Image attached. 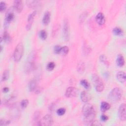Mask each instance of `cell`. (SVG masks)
Segmentation results:
<instances>
[{"instance_id": "obj_13", "label": "cell", "mask_w": 126, "mask_h": 126, "mask_svg": "<svg viewBox=\"0 0 126 126\" xmlns=\"http://www.w3.org/2000/svg\"><path fill=\"white\" fill-rule=\"evenodd\" d=\"M80 98L82 101L85 103H87L91 99L90 94L86 91H83L81 93Z\"/></svg>"}, {"instance_id": "obj_27", "label": "cell", "mask_w": 126, "mask_h": 126, "mask_svg": "<svg viewBox=\"0 0 126 126\" xmlns=\"http://www.w3.org/2000/svg\"><path fill=\"white\" fill-rule=\"evenodd\" d=\"M47 69L49 71H51L54 69L55 67V64L54 62H50L47 65Z\"/></svg>"}, {"instance_id": "obj_16", "label": "cell", "mask_w": 126, "mask_h": 126, "mask_svg": "<svg viewBox=\"0 0 126 126\" xmlns=\"http://www.w3.org/2000/svg\"><path fill=\"white\" fill-rule=\"evenodd\" d=\"M117 80L121 83H124L126 81V73L123 71H120L116 75Z\"/></svg>"}, {"instance_id": "obj_11", "label": "cell", "mask_w": 126, "mask_h": 126, "mask_svg": "<svg viewBox=\"0 0 126 126\" xmlns=\"http://www.w3.org/2000/svg\"><path fill=\"white\" fill-rule=\"evenodd\" d=\"M36 11H34L29 15L28 18V24L26 26V29L27 30H30L31 29L32 23L33 22L34 18L36 15Z\"/></svg>"}, {"instance_id": "obj_22", "label": "cell", "mask_w": 126, "mask_h": 126, "mask_svg": "<svg viewBox=\"0 0 126 126\" xmlns=\"http://www.w3.org/2000/svg\"><path fill=\"white\" fill-rule=\"evenodd\" d=\"M39 1L37 0H28L26 1V3L27 4V5H28L29 7H36L38 4Z\"/></svg>"}, {"instance_id": "obj_15", "label": "cell", "mask_w": 126, "mask_h": 126, "mask_svg": "<svg viewBox=\"0 0 126 126\" xmlns=\"http://www.w3.org/2000/svg\"><path fill=\"white\" fill-rule=\"evenodd\" d=\"M50 17L51 14L49 11H46L43 17L42 18V23L45 25H47L50 21Z\"/></svg>"}, {"instance_id": "obj_12", "label": "cell", "mask_w": 126, "mask_h": 126, "mask_svg": "<svg viewBox=\"0 0 126 126\" xmlns=\"http://www.w3.org/2000/svg\"><path fill=\"white\" fill-rule=\"evenodd\" d=\"M95 20L98 24L100 25H104L105 22V19L103 14L101 12L98 13L96 16Z\"/></svg>"}, {"instance_id": "obj_1", "label": "cell", "mask_w": 126, "mask_h": 126, "mask_svg": "<svg viewBox=\"0 0 126 126\" xmlns=\"http://www.w3.org/2000/svg\"><path fill=\"white\" fill-rule=\"evenodd\" d=\"M82 112L84 116L85 124L92 126L95 117V111L94 106L90 103H86L82 108Z\"/></svg>"}, {"instance_id": "obj_35", "label": "cell", "mask_w": 126, "mask_h": 126, "mask_svg": "<svg viewBox=\"0 0 126 126\" xmlns=\"http://www.w3.org/2000/svg\"><path fill=\"white\" fill-rule=\"evenodd\" d=\"M9 122L8 121H6L5 120H0V126H6L9 124Z\"/></svg>"}, {"instance_id": "obj_26", "label": "cell", "mask_w": 126, "mask_h": 126, "mask_svg": "<svg viewBox=\"0 0 126 126\" xmlns=\"http://www.w3.org/2000/svg\"><path fill=\"white\" fill-rule=\"evenodd\" d=\"M80 84L82 86H83L86 89H88L90 88V84L87 80L85 79L82 80L80 81Z\"/></svg>"}, {"instance_id": "obj_3", "label": "cell", "mask_w": 126, "mask_h": 126, "mask_svg": "<svg viewBox=\"0 0 126 126\" xmlns=\"http://www.w3.org/2000/svg\"><path fill=\"white\" fill-rule=\"evenodd\" d=\"M35 65V54L33 52L31 53L28 58L25 64L26 71L29 73L34 68Z\"/></svg>"}, {"instance_id": "obj_23", "label": "cell", "mask_w": 126, "mask_h": 126, "mask_svg": "<svg viewBox=\"0 0 126 126\" xmlns=\"http://www.w3.org/2000/svg\"><path fill=\"white\" fill-rule=\"evenodd\" d=\"M85 64L83 62H81L78 63V66H77V70L79 72L82 73V72H84V71L85 70Z\"/></svg>"}, {"instance_id": "obj_14", "label": "cell", "mask_w": 126, "mask_h": 126, "mask_svg": "<svg viewBox=\"0 0 126 126\" xmlns=\"http://www.w3.org/2000/svg\"><path fill=\"white\" fill-rule=\"evenodd\" d=\"M14 7L18 12H21L23 9V3L21 0H16L14 2Z\"/></svg>"}, {"instance_id": "obj_28", "label": "cell", "mask_w": 126, "mask_h": 126, "mask_svg": "<svg viewBox=\"0 0 126 126\" xmlns=\"http://www.w3.org/2000/svg\"><path fill=\"white\" fill-rule=\"evenodd\" d=\"M65 113V109L63 108H61L57 110V114L59 116H63Z\"/></svg>"}, {"instance_id": "obj_17", "label": "cell", "mask_w": 126, "mask_h": 126, "mask_svg": "<svg viewBox=\"0 0 126 126\" xmlns=\"http://www.w3.org/2000/svg\"><path fill=\"white\" fill-rule=\"evenodd\" d=\"M116 63L118 66L120 67L123 66L125 64V59L123 56L121 54H119L117 56L116 60Z\"/></svg>"}, {"instance_id": "obj_34", "label": "cell", "mask_w": 126, "mask_h": 126, "mask_svg": "<svg viewBox=\"0 0 126 126\" xmlns=\"http://www.w3.org/2000/svg\"><path fill=\"white\" fill-rule=\"evenodd\" d=\"M100 60L101 61V62H102L105 63H107V58H106V57L104 55H101V56H100Z\"/></svg>"}, {"instance_id": "obj_2", "label": "cell", "mask_w": 126, "mask_h": 126, "mask_svg": "<svg viewBox=\"0 0 126 126\" xmlns=\"http://www.w3.org/2000/svg\"><path fill=\"white\" fill-rule=\"evenodd\" d=\"M122 95V90L118 88L113 89L110 93L108 98L113 102H116L120 100Z\"/></svg>"}, {"instance_id": "obj_18", "label": "cell", "mask_w": 126, "mask_h": 126, "mask_svg": "<svg viewBox=\"0 0 126 126\" xmlns=\"http://www.w3.org/2000/svg\"><path fill=\"white\" fill-rule=\"evenodd\" d=\"M37 87V82L35 80L33 79L31 80L29 85V88L30 91L32 92L36 90Z\"/></svg>"}, {"instance_id": "obj_5", "label": "cell", "mask_w": 126, "mask_h": 126, "mask_svg": "<svg viewBox=\"0 0 126 126\" xmlns=\"http://www.w3.org/2000/svg\"><path fill=\"white\" fill-rule=\"evenodd\" d=\"M93 81L95 86V90L97 92H102L104 88V84L100 78L96 75L94 74L92 77Z\"/></svg>"}, {"instance_id": "obj_4", "label": "cell", "mask_w": 126, "mask_h": 126, "mask_svg": "<svg viewBox=\"0 0 126 126\" xmlns=\"http://www.w3.org/2000/svg\"><path fill=\"white\" fill-rule=\"evenodd\" d=\"M24 53V47L21 43H19L15 47L14 52V59L15 62H19L21 59Z\"/></svg>"}, {"instance_id": "obj_36", "label": "cell", "mask_w": 126, "mask_h": 126, "mask_svg": "<svg viewBox=\"0 0 126 126\" xmlns=\"http://www.w3.org/2000/svg\"><path fill=\"white\" fill-rule=\"evenodd\" d=\"M100 118H101V121H103V122H105V121H107V120H108V117H107V116L105 115H102L101 116Z\"/></svg>"}, {"instance_id": "obj_33", "label": "cell", "mask_w": 126, "mask_h": 126, "mask_svg": "<svg viewBox=\"0 0 126 126\" xmlns=\"http://www.w3.org/2000/svg\"><path fill=\"white\" fill-rule=\"evenodd\" d=\"M40 117V113L39 112H36L34 114L33 116V120L35 121H37L39 120V118ZM39 122V121H38Z\"/></svg>"}, {"instance_id": "obj_30", "label": "cell", "mask_w": 126, "mask_h": 126, "mask_svg": "<svg viewBox=\"0 0 126 126\" xmlns=\"http://www.w3.org/2000/svg\"><path fill=\"white\" fill-rule=\"evenodd\" d=\"M69 52V48L67 46H64L63 47H62V50H61V53L64 55H66Z\"/></svg>"}, {"instance_id": "obj_31", "label": "cell", "mask_w": 126, "mask_h": 126, "mask_svg": "<svg viewBox=\"0 0 126 126\" xmlns=\"http://www.w3.org/2000/svg\"><path fill=\"white\" fill-rule=\"evenodd\" d=\"M29 103V101L27 99H24L21 101V106L23 108H25L27 107V105H28Z\"/></svg>"}, {"instance_id": "obj_7", "label": "cell", "mask_w": 126, "mask_h": 126, "mask_svg": "<svg viewBox=\"0 0 126 126\" xmlns=\"http://www.w3.org/2000/svg\"><path fill=\"white\" fill-rule=\"evenodd\" d=\"M63 33L64 39L65 40H68L69 37V26L67 20H65L64 21Z\"/></svg>"}, {"instance_id": "obj_37", "label": "cell", "mask_w": 126, "mask_h": 126, "mask_svg": "<svg viewBox=\"0 0 126 126\" xmlns=\"http://www.w3.org/2000/svg\"><path fill=\"white\" fill-rule=\"evenodd\" d=\"M9 92V88H7V87H5L3 89V93H6L7 92Z\"/></svg>"}, {"instance_id": "obj_21", "label": "cell", "mask_w": 126, "mask_h": 126, "mask_svg": "<svg viewBox=\"0 0 126 126\" xmlns=\"http://www.w3.org/2000/svg\"><path fill=\"white\" fill-rule=\"evenodd\" d=\"M113 32L115 35L118 36L123 35L124 33L123 31L119 27H115V28H114L113 30Z\"/></svg>"}, {"instance_id": "obj_8", "label": "cell", "mask_w": 126, "mask_h": 126, "mask_svg": "<svg viewBox=\"0 0 126 126\" xmlns=\"http://www.w3.org/2000/svg\"><path fill=\"white\" fill-rule=\"evenodd\" d=\"M126 105L125 103L121 104L118 110V116L119 119L123 121L126 120Z\"/></svg>"}, {"instance_id": "obj_29", "label": "cell", "mask_w": 126, "mask_h": 126, "mask_svg": "<svg viewBox=\"0 0 126 126\" xmlns=\"http://www.w3.org/2000/svg\"><path fill=\"white\" fill-rule=\"evenodd\" d=\"M62 48V47H61L60 45H56L54 47V52L56 54H59V53H61Z\"/></svg>"}, {"instance_id": "obj_20", "label": "cell", "mask_w": 126, "mask_h": 126, "mask_svg": "<svg viewBox=\"0 0 126 126\" xmlns=\"http://www.w3.org/2000/svg\"><path fill=\"white\" fill-rule=\"evenodd\" d=\"M1 41L3 40L5 42H9L10 40V37L9 36V33L6 32L5 31L2 35V36L1 37Z\"/></svg>"}, {"instance_id": "obj_10", "label": "cell", "mask_w": 126, "mask_h": 126, "mask_svg": "<svg viewBox=\"0 0 126 126\" xmlns=\"http://www.w3.org/2000/svg\"><path fill=\"white\" fill-rule=\"evenodd\" d=\"M77 94V90L72 87H68L65 91V95L67 97H72L75 96Z\"/></svg>"}, {"instance_id": "obj_19", "label": "cell", "mask_w": 126, "mask_h": 126, "mask_svg": "<svg viewBox=\"0 0 126 126\" xmlns=\"http://www.w3.org/2000/svg\"><path fill=\"white\" fill-rule=\"evenodd\" d=\"M110 108V105L106 102H102L100 105V110L102 112H105Z\"/></svg>"}, {"instance_id": "obj_24", "label": "cell", "mask_w": 126, "mask_h": 126, "mask_svg": "<svg viewBox=\"0 0 126 126\" xmlns=\"http://www.w3.org/2000/svg\"><path fill=\"white\" fill-rule=\"evenodd\" d=\"M39 35L40 38L42 40L46 39L47 37V34L45 30H41L39 32Z\"/></svg>"}, {"instance_id": "obj_25", "label": "cell", "mask_w": 126, "mask_h": 126, "mask_svg": "<svg viewBox=\"0 0 126 126\" xmlns=\"http://www.w3.org/2000/svg\"><path fill=\"white\" fill-rule=\"evenodd\" d=\"M9 72L8 70H5L3 71L2 75V81H5L7 80L9 78Z\"/></svg>"}, {"instance_id": "obj_6", "label": "cell", "mask_w": 126, "mask_h": 126, "mask_svg": "<svg viewBox=\"0 0 126 126\" xmlns=\"http://www.w3.org/2000/svg\"><path fill=\"white\" fill-rule=\"evenodd\" d=\"M53 123V120L52 116L49 115H46L39 120L37 125L41 126H49L52 125Z\"/></svg>"}, {"instance_id": "obj_32", "label": "cell", "mask_w": 126, "mask_h": 126, "mask_svg": "<svg viewBox=\"0 0 126 126\" xmlns=\"http://www.w3.org/2000/svg\"><path fill=\"white\" fill-rule=\"evenodd\" d=\"M6 3L3 1L0 2V10L1 12L5 10V9H6Z\"/></svg>"}, {"instance_id": "obj_9", "label": "cell", "mask_w": 126, "mask_h": 126, "mask_svg": "<svg viewBox=\"0 0 126 126\" xmlns=\"http://www.w3.org/2000/svg\"><path fill=\"white\" fill-rule=\"evenodd\" d=\"M14 18V14L13 13V10L11 9H9V10L7 11L6 14V18L4 21V26L7 27L9 24L12 21V20Z\"/></svg>"}]
</instances>
